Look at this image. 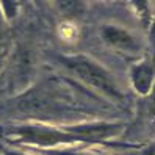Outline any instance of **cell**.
<instances>
[{"instance_id": "1", "label": "cell", "mask_w": 155, "mask_h": 155, "mask_svg": "<svg viewBox=\"0 0 155 155\" xmlns=\"http://www.w3.org/2000/svg\"><path fill=\"white\" fill-rule=\"evenodd\" d=\"M66 64L71 71H74L75 74L83 78L85 81H88L89 85H93L94 88L104 91V93L110 94V96H114V97H119V91L116 89L114 83L111 81L110 75L107 72L94 64L93 61H89L86 58H81V57H75V58H69L66 60Z\"/></svg>"}, {"instance_id": "2", "label": "cell", "mask_w": 155, "mask_h": 155, "mask_svg": "<svg viewBox=\"0 0 155 155\" xmlns=\"http://www.w3.org/2000/svg\"><path fill=\"white\" fill-rule=\"evenodd\" d=\"M61 89L58 91L50 85L39 86L27 94L21 102L19 107L27 111H36V113H52L57 108H61Z\"/></svg>"}, {"instance_id": "3", "label": "cell", "mask_w": 155, "mask_h": 155, "mask_svg": "<svg viewBox=\"0 0 155 155\" xmlns=\"http://www.w3.org/2000/svg\"><path fill=\"white\" fill-rule=\"evenodd\" d=\"M119 130V125L111 124H94V125H81L72 130L74 138L80 140H104L110 135H114Z\"/></svg>"}, {"instance_id": "4", "label": "cell", "mask_w": 155, "mask_h": 155, "mask_svg": "<svg viewBox=\"0 0 155 155\" xmlns=\"http://www.w3.org/2000/svg\"><path fill=\"white\" fill-rule=\"evenodd\" d=\"M24 141L36 143V144H55L60 141L69 140L68 135H63L58 132H49V130H41V129H27L21 133Z\"/></svg>"}, {"instance_id": "5", "label": "cell", "mask_w": 155, "mask_h": 155, "mask_svg": "<svg viewBox=\"0 0 155 155\" xmlns=\"http://www.w3.org/2000/svg\"><path fill=\"white\" fill-rule=\"evenodd\" d=\"M104 38H105L107 42H110L111 45H116V47L129 49V50L135 49V41H133L132 36L127 31L114 28V27H105L104 28Z\"/></svg>"}, {"instance_id": "6", "label": "cell", "mask_w": 155, "mask_h": 155, "mask_svg": "<svg viewBox=\"0 0 155 155\" xmlns=\"http://www.w3.org/2000/svg\"><path fill=\"white\" fill-rule=\"evenodd\" d=\"M152 83V69L147 64H141L133 71V85L141 94H146Z\"/></svg>"}, {"instance_id": "7", "label": "cell", "mask_w": 155, "mask_h": 155, "mask_svg": "<svg viewBox=\"0 0 155 155\" xmlns=\"http://www.w3.org/2000/svg\"><path fill=\"white\" fill-rule=\"evenodd\" d=\"M6 50H8V39H6L5 31L2 30V27H0V64H2V61L6 55Z\"/></svg>"}, {"instance_id": "8", "label": "cell", "mask_w": 155, "mask_h": 155, "mask_svg": "<svg viewBox=\"0 0 155 155\" xmlns=\"http://www.w3.org/2000/svg\"><path fill=\"white\" fill-rule=\"evenodd\" d=\"M149 108H150L152 114H155V89H153L152 97H150V100H149Z\"/></svg>"}, {"instance_id": "9", "label": "cell", "mask_w": 155, "mask_h": 155, "mask_svg": "<svg viewBox=\"0 0 155 155\" xmlns=\"http://www.w3.org/2000/svg\"><path fill=\"white\" fill-rule=\"evenodd\" d=\"M143 155H155V144H153V146H150V147H149L147 150H144V152H143Z\"/></svg>"}]
</instances>
